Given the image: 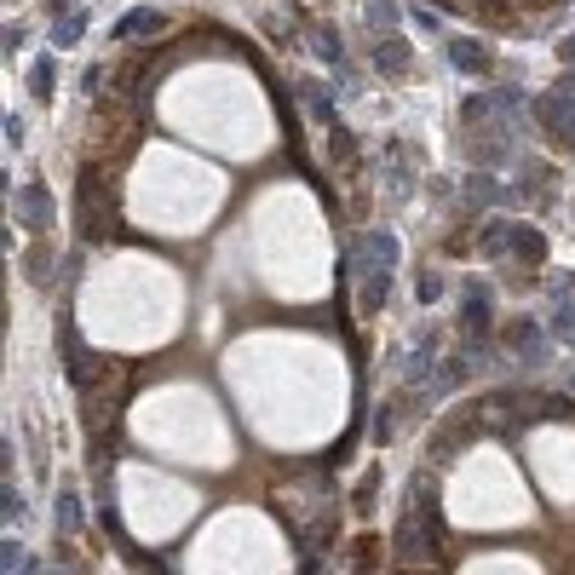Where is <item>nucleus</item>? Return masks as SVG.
Wrapping results in <instances>:
<instances>
[{
  "label": "nucleus",
  "instance_id": "f257e3e1",
  "mask_svg": "<svg viewBox=\"0 0 575 575\" xmlns=\"http://www.w3.org/2000/svg\"><path fill=\"white\" fill-rule=\"evenodd\" d=\"M271 506L288 518L299 564H317V535L334 529V483L322 478V472H305V478H294V483H276Z\"/></svg>",
  "mask_w": 575,
  "mask_h": 575
},
{
  "label": "nucleus",
  "instance_id": "f03ea898",
  "mask_svg": "<svg viewBox=\"0 0 575 575\" xmlns=\"http://www.w3.org/2000/svg\"><path fill=\"white\" fill-rule=\"evenodd\" d=\"M75 236L81 242H110L115 236V196L98 167H81V184H75Z\"/></svg>",
  "mask_w": 575,
  "mask_h": 575
},
{
  "label": "nucleus",
  "instance_id": "7ed1b4c3",
  "mask_svg": "<svg viewBox=\"0 0 575 575\" xmlns=\"http://www.w3.org/2000/svg\"><path fill=\"white\" fill-rule=\"evenodd\" d=\"M535 115H541V127H547L552 144L575 150V69H564V75L552 81V92L535 98Z\"/></svg>",
  "mask_w": 575,
  "mask_h": 575
},
{
  "label": "nucleus",
  "instance_id": "20e7f679",
  "mask_svg": "<svg viewBox=\"0 0 575 575\" xmlns=\"http://www.w3.org/2000/svg\"><path fill=\"white\" fill-rule=\"evenodd\" d=\"M58 357H64V374H69V386H75V391H92V386H98V374H110V363L81 340V328H75L69 317L58 322Z\"/></svg>",
  "mask_w": 575,
  "mask_h": 575
},
{
  "label": "nucleus",
  "instance_id": "39448f33",
  "mask_svg": "<svg viewBox=\"0 0 575 575\" xmlns=\"http://www.w3.org/2000/svg\"><path fill=\"white\" fill-rule=\"evenodd\" d=\"M489 317H495V305H489V282H478V276H472V282H460V334H466V345H472V351H489Z\"/></svg>",
  "mask_w": 575,
  "mask_h": 575
},
{
  "label": "nucleus",
  "instance_id": "423d86ee",
  "mask_svg": "<svg viewBox=\"0 0 575 575\" xmlns=\"http://www.w3.org/2000/svg\"><path fill=\"white\" fill-rule=\"evenodd\" d=\"M368 69H380L386 81H403L414 69L409 41H403V35H374V41H368Z\"/></svg>",
  "mask_w": 575,
  "mask_h": 575
},
{
  "label": "nucleus",
  "instance_id": "0eeeda50",
  "mask_svg": "<svg viewBox=\"0 0 575 575\" xmlns=\"http://www.w3.org/2000/svg\"><path fill=\"white\" fill-rule=\"evenodd\" d=\"M167 35V12L161 6H133L115 23V41H161Z\"/></svg>",
  "mask_w": 575,
  "mask_h": 575
},
{
  "label": "nucleus",
  "instance_id": "6e6552de",
  "mask_svg": "<svg viewBox=\"0 0 575 575\" xmlns=\"http://www.w3.org/2000/svg\"><path fill=\"white\" fill-rule=\"evenodd\" d=\"M52 219H58V207H52V196H46V184H18V225L46 236Z\"/></svg>",
  "mask_w": 575,
  "mask_h": 575
},
{
  "label": "nucleus",
  "instance_id": "1a4fd4ad",
  "mask_svg": "<svg viewBox=\"0 0 575 575\" xmlns=\"http://www.w3.org/2000/svg\"><path fill=\"white\" fill-rule=\"evenodd\" d=\"M449 64H455L460 75H495V58H489V46L472 41V35H455V41H449Z\"/></svg>",
  "mask_w": 575,
  "mask_h": 575
},
{
  "label": "nucleus",
  "instance_id": "9d476101",
  "mask_svg": "<svg viewBox=\"0 0 575 575\" xmlns=\"http://www.w3.org/2000/svg\"><path fill=\"white\" fill-rule=\"evenodd\" d=\"M541 340H547V334H541V322H529V317L506 322V345H512V357H518V363H541V357H547Z\"/></svg>",
  "mask_w": 575,
  "mask_h": 575
},
{
  "label": "nucleus",
  "instance_id": "9b49d317",
  "mask_svg": "<svg viewBox=\"0 0 575 575\" xmlns=\"http://www.w3.org/2000/svg\"><path fill=\"white\" fill-rule=\"evenodd\" d=\"M506 253H512V259H524V265H541V259H547V236L506 219Z\"/></svg>",
  "mask_w": 575,
  "mask_h": 575
},
{
  "label": "nucleus",
  "instance_id": "f8f14e48",
  "mask_svg": "<svg viewBox=\"0 0 575 575\" xmlns=\"http://www.w3.org/2000/svg\"><path fill=\"white\" fill-rule=\"evenodd\" d=\"M437 328H426L420 340H414V351H409V363H403V374H409V386H426V374H432V363H437Z\"/></svg>",
  "mask_w": 575,
  "mask_h": 575
},
{
  "label": "nucleus",
  "instance_id": "ddd939ff",
  "mask_svg": "<svg viewBox=\"0 0 575 575\" xmlns=\"http://www.w3.org/2000/svg\"><path fill=\"white\" fill-rule=\"evenodd\" d=\"M52 276H58V253L46 248V242H35V248L23 253V282L29 288H52Z\"/></svg>",
  "mask_w": 575,
  "mask_h": 575
},
{
  "label": "nucleus",
  "instance_id": "4468645a",
  "mask_svg": "<svg viewBox=\"0 0 575 575\" xmlns=\"http://www.w3.org/2000/svg\"><path fill=\"white\" fill-rule=\"evenodd\" d=\"M52 518H58V535H81V529H87L81 495H75V489H58V501H52Z\"/></svg>",
  "mask_w": 575,
  "mask_h": 575
},
{
  "label": "nucleus",
  "instance_id": "2eb2a0df",
  "mask_svg": "<svg viewBox=\"0 0 575 575\" xmlns=\"http://www.w3.org/2000/svg\"><path fill=\"white\" fill-rule=\"evenodd\" d=\"M52 92H58V58H52V52H41V58L29 64V98H35V104H46Z\"/></svg>",
  "mask_w": 575,
  "mask_h": 575
},
{
  "label": "nucleus",
  "instance_id": "dca6fc26",
  "mask_svg": "<svg viewBox=\"0 0 575 575\" xmlns=\"http://www.w3.org/2000/svg\"><path fill=\"white\" fill-rule=\"evenodd\" d=\"M299 98H305L311 121H322V127H334V121H340V115H334V92H322L317 81H299Z\"/></svg>",
  "mask_w": 575,
  "mask_h": 575
},
{
  "label": "nucleus",
  "instance_id": "f3484780",
  "mask_svg": "<svg viewBox=\"0 0 575 575\" xmlns=\"http://www.w3.org/2000/svg\"><path fill=\"white\" fill-rule=\"evenodd\" d=\"M363 29H374V35H397V0H368Z\"/></svg>",
  "mask_w": 575,
  "mask_h": 575
},
{
  "label": "nucleus",
  "instance_id": "a211bd4d",
  "mask_svg": "<svg viewBox=\"0 0 575 575\" xmlns=\"http://www.w3.org/2000/svg\"><path fill=\"white\" fill-rule=\"evenodd\" d=\"M311 46H317V58H328V69H340V75H345V46H340V35H334L328 23L311 29Z\"/></svg>",
  "mask_w": 575,
  "mask_h": 575
},
{
  "label": "nucleus",
  "instance_id": "6ab92c4d",
  "mask_svg": "<svg viewBox=\"0 0 575 575\" xmlns=\"http://www.w3.org/2000/svg\"><path fill=\"white\" fill-rule=\"evenodd\" d=\"M87 35V12H58V23H52V46H75Z\"/></svg>",
  "mask_w": 575,
  "mask_h": 575
},
{
  "label": "nucleus",
  "instance_id": "aec40b11",
  "mask_svg": "<svg viewBox=\"0 0 575 575\" xmlns=\"http://www.w3.org/2000/svg\"><path fill=\"white\" fill-rule=\"evenodd\" d=\"M489 259H506V219H495V225H483V242H478Z\"/></svg>",
  "mask_w": 575,
  "mask_h": 575
},
{
  "label": "nucleus",
  "instance_id": "412c9836",
  "mask_svg": "<svg viewBox=\"0 0 575 575\" xmlns=\"http://www.w3.org/2000/svg\"><path fill=\"white\" fill-rule=\"evenodd\" d=\"M466 196H472V202H506V190L495 179H483V173L478 179H466Z\"/></svg>",
  "mask_w": 575,
  "mask_h": 575
},
{
  "label": "nucleus",
  "instance_id": "4be33fe9",
  "mask_svg": "<svg viewBox=\"0 0 575 575\" xmlns=\"http://www.w3.org/2000/svg\"><path fill=\"white\" fill-rule=\"evenodd\" d=\"M552 334H558V340H575V305H570V299H558V311H552Z\"/></svg>",
  "mask_w": 575,
  "mask_h": 575
},
{
  "label": "nucleus",
  "instance_id": "5701e85b",
  "mask_svg": "<svg viewBox=\"0 0 575 575\" xmlns=\"http://www.w3.org/2000/svg\"><path fill=\"white\" fill-rule=\"evenodd\" d=\"M414 294H420V305H437V294H443V276H437V271H420V276H414Z\"/></svg>",
  "mask_w": 575,
  "mask_h": 575
},
{
  "label": "nucleus",
  "instance_id": "b1692460",
  "mask_svg": "<svg viewBox=\"0 0 575 575\" xmlns=\"http://www.w3.org/2000/svg\"><path fill=\"white\" fill-rule=\"evenodd\" d=\"M104 87H110V64L81 69V92H87V98H92V92H104Z\"/></svg>",
  "mask_w": 575,
  "mask_h": 575
},
{
  "label": "nucleus",
  "instance_id": "393cba45",
  "mask_svg": "<svg viewBox=\"0 0 575 575\" xmlns=\"http://www.w3.org/2000/svg\"><path fill=\"white\" fill-rule=\"evenodd\" d=\"M18 518H23V495H18V478L6 483V524L18 529Z\"/></svg>",
  "mask_w": 575,
  "mask_h": 575
},
{
  "label": "nucleus",
  "instance_id": "a878e982",
  "mask_svg": "<svg viewBox=\"0 0 575 575\" xmlns=\"http://www.w3.org/2000/svg\"><path fill=\"white\" fill-rule=\"evenodd\" d=\"M12 570H23V547H18V541H6V547H0V575H12Z\"/></svg>",
  "mask_w": 575,
  "mask_h": 575
},
{
  "label": "nucleus",
  "instance_id": "bb28decb",
  "mask_svg": "<svg viewBox=\"0 0 575 575\" xmlns=\"http://www.w3.org/2000/svg\"><path fill=\"white\" fill-rule=\"evenodd\" d=\"M414 23H420L426 35H437V29H443V23H437V12H432V6H414Z\"/></svg>",
  "mask_w": 575,
  "mask_h": 575
},
{
  "label": "nucleus",
  "instance_id": "cd10ccee",
  "mask_svg": "<svg viewBox=\"0 0 575 575\" xmlns=\"http://www.w3.org/2000/svg\"><path fill=\"white\" fill-rule=\"evenodd\" d=\"M558 64L575 69V35H564V41H558Z\"/></svg>",
  "mask_w": 575,
  "mask_h": 575
},
{
  "label": "nucleus",
  "instance_id": "c85d7f7f",
  "mask_svg": "<svg viewBox=\"0 0 575 575\" xmlns=\"http://www.w3.org/2000/svg\"><path fill=\"white\" fill-rule=\"evenodd\" d=\"M46 12H69V0H46Z\"/></svg>",
  "mask_w": 575,
  "mask_h": 575
}]
</instances>
